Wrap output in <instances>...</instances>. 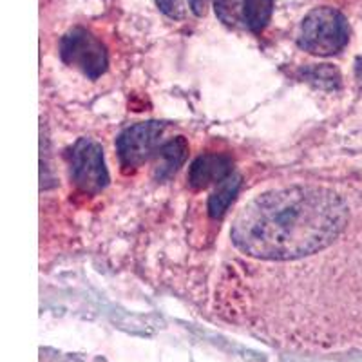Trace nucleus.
<instances>
[{"label": "nucleus", "mask_w": 362, "mask_h": 362, "mask_svg": "<svg viewBox=\"0 0 362 362\" xmlns=\"http://www.w3.org/2000/svg\"><path fill=\"white\" fill-rule=\"evenodd\" d=\"M351 221L348 199L317 183H293L245 203L230 226L239 259L284 263L341 238Z\"/></svg>", "instance_id": "nucleus-1"}, {"label": "nucleus", "mask_w": 362, "mask_h": 362, "mask_svg": "<svg viewBox=\"0 0 362 362\" xmlns=\"http://www.w3.org/2000/svg\"><path fill=\"white\" fill-rule=\"evenodd\" d=\"M350 42V24L335 8H315L303 18L297 45L315 57H332Z\"/></svg>", "instance_id": "nucleus-2"}, {"label": "nucleus", "mask_w": 362, "mask_h": 362, "mask_svg": "<svg viewBox=\"0 0 362 362\" xmlns=\"http://www.w3.org/2000/svg\"><path fill=\"white\" fill-rule=\"evenodd\" d=\"M60 58L67 66L82 71L90 80L100 78L109 66L105 45L86 28L69 29L60 40Z\"/></svg>", "instance_id": "nucleus-3"}, {"label": "nucleus", "mask_w": 362, "mask_h": 362, "mask_svg": "<svg viewBox=\"0 0 362 362\" xmlns=\"http://www.w3.org/2000/svg\"><path fill=\"white\" fill-rule=\"evenodd\" d=\"M71 180L82 192L96 194L109 183V173L103 160V148L90 138H80L71 148Z\"/></svg>", "instance_id": "nucleus-4"}, {"label": "nucleus", "mask_w": 362, "mask_h": 362, "mask_svg": "<svg viewBox=\"0 0 362 362\" xmlns=\"http://www.w3.org/2000/svg\"><path fill=\"white\" fill-rule=\"evenodd\" d=\"M163 124L160 122H144L125 129L116 140L119 165L124 173H131L145 163L160 145L163 134Z\"/></svg>", "instance_id": "nucleus-5"}, {"label": "nucleus", "mask_w": 362, "mask_h": 362, "mask_svg": "<svg viewBox=\"0 0 362 362\" xmlns=\"http://www.w3.org/2000/svg\"><path fill=\"white\" fill-rule=\"evenodd\" d=\"M234 174V161L226 154H203L192 161L189 169V185L192 189H206L219 185Z\"/></svg>", "instance_id": "nucleus-6"}, {"label": "nucleus", "mask_w": 362, "mask_h": 362, "mask_svg": "<svg viewBox=\"0 0 362 362\" xmlns=\"http://www.w3.org/2000/svg\"><path fill=\"white\" fill-rule=\"evenodd\" d=\"M187 154H189V144L183 136H177L161 145L158 148V158H160V165L156 167L158 180H167L173 176L181 165L185 163Z\"/></svg>", "instance_id": "nucleus-7"}, {"label": "nucleus", "mask_w": 362, "mask_h": 362, "mask_svg": "<svg viewBox=\"0 0 362 362\" xmlns=\"http://www.w3.org/2000/svg\"><path fill=\"white\" fill-rule=\"evenodd\" d=\"M239 187H241V176H238V174H232V176H228L225 181L219 183L218 189H216L214 194L209 198L210 218L221 219L223 216H225L228 206L232 205V202H234L235 196H238Z\"/></svg>", "instance_id": "nucleus-8"}, {"label": "nucleus", "mask_w": 362, "mask_h": 362, "mask_svg": "<svg viewBox=\"0 0 362 362\" xmlns=\"http://www.w3.org/2000/svg\"><path fill=\"white\" fill-rule=\"evenodd\" d=\"M276 0H243V21L252 33H263L274 13Z\"/></svg>", "instance_id": "nucleus-9"}, {"label": "nucleus", "mask_w": 362, "mask_h": 362, "mask_svg": "<svg viewBox=\"0 0 362 362\" xmlns=\"http://www.w3.org/2000/svg\"><path fill=\"white\" fill-rule=\"evenodd\" d=\"M300 78H305L312 86L325 90H335L341 87V73L329 64H319V66H306L300 69Z\"/></svg>", "instance_id": "nucleus-10"}, {"label": "nucleus", "mask_w": 362, "mask_h": 362, "mask_svg": "<svg viewBox=\"0 0 362 362\" xmlns=\"http://www.w3.org/2000/svg\"><path fill=\"white\" fill-rule=\"evenodd\" d=\"M216 15L225 24L234 25L238 22V0H214Z\"/></svg>", "instance_id": "nucleus-11"}, {"label": "nucleus", "mask_w": 362, "mask_h": 362, "mask_svg": "<svg viewBox=\"0 0 362 362\" xmlns=\"http://www.w3.org/2000/svg\"><path fill=\"white\" fill-rule=\"evenodd\" d=\"M156 6L165 17L177 21L183 17V2L181 0H156Z\"/></svg>", "instance_id": "nucleus-12"}, {"label": "nucleus", "mask_w": 362, "mask_h": 362, "mask_svg": "<svg viewBox=\"0 0 362 362\" xmlns=\"http://www.w3.org/2000/svg\"><path fill=\"white\" fill-rule=\"evenodd\" d=\"M210 0H189L190 11L196 15V17H205L206 8H209Z\"/></svg>", "instance_id": "nucleus-13"}, {"label": "nucleus", "mask_w": 362, "mask_h": 362, "mask_svg": "<svg viewBox=\"0 0 362 362\" xmlns=\"http://www.w3.org/2000/svg\"><path fill=\"white\" fill-rule=\"evenodd\" d=\"M355 73H357L358 82L362 83V58H357V66H355Z\"/></svg>", "instance_id": "nucleus-14"}]
</instances>
